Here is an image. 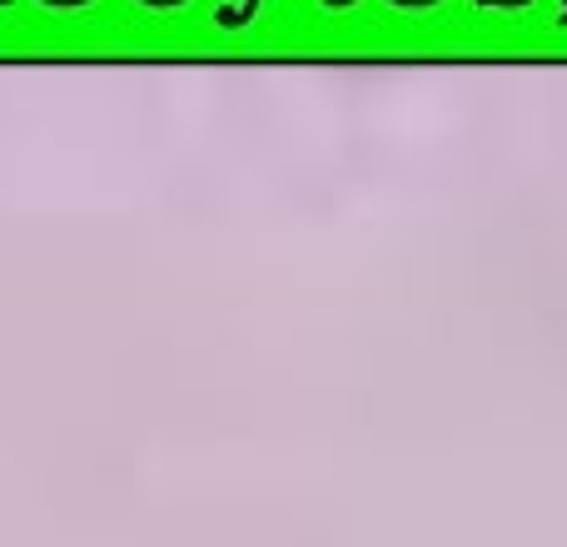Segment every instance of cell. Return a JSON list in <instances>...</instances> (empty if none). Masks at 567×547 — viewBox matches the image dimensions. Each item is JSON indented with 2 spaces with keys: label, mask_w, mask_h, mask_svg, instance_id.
<instances>
[{
  "label": "cell",
  "mask_w": 567,
  "mask_h": 547,
  "mask_svg": "<svg viewBox=\"0 0 567 547\" xmlns=\"http://www.w3.org/2000/svg\"><path fill=\"white\" fill-rule=\"evenodd\" d=\"M0 6H10V0H0Z\"/></svg>",
  "instance_id": "3"
},
{
  "label": "cell",
  "mask_w": 567,
  "mask_h": 547,
  "mask_svg": "<svg viewBox=\"0 0 567 547\" xmlns=\"http://www.w3.org/2000/svg\"><path fill=\"white\" fill-rule=\"evenodd\" d=\"M145 6H179V0H145Z\"/></svg>",
  "instance_id": "2"
},
{
  "label": "cell",
  "mask_w": 567,
  "mask_h": 547,
  "mask_svg": "<svg viewBox=\"0 0 567 547\" xmlns=\"http://www.w3.org/2000/svg\"><path fill=\"white\" fill-rule=\"evenodd\" d=\"M259 0H245V10H219V25H245L249 16H255Z\"/></svg>",
  "instance_id": "1"
}]
</instances>
